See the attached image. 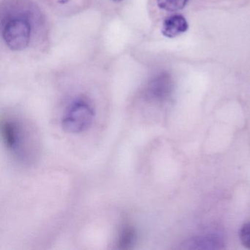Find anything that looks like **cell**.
Returning <instances> with one entry per match:
<instances>
[{
	"label": "cell",
	"instance_id": "cell-5",
	"mask_svg": "<svg viewBox=\"0 0 250 250\" xmlns=\"http://www.w3.org/2000/svg\"><path fill=\"white\" fill-rule=\"evenodd\" d=\"M188 28V22L183 16L174 15L164 21L162 33L165 37L172 39L185 33Z\"/></svg>",
	"mask_w": 250,
	"mask_h": 250
},
{
	"label": "cell",
	"instance_id": "cell-9",
	"mask_svg": "<svg viewBox=\"0 0 250 250\" xmlns=\"http://www.w3.org/2000/svg\"><path fill=\"white\" fill-rule=\"evenodd\" d=\"M134 232L131 228H124L121 232V238H120V242H121V245H128L131 244L134 239Z\"/></svg>",
	"mask_w": 250,
	"mask_h": 250
},
{
	"label": "cell",
	"instance_id": "cell-8",
	"mask_svg": "<svg viewBox=\"0 0 250 250\" xmlns=\"http://www.w3.org/2000/svg\"><path fill=\"white\" fill-rule=\"evenodd\" d=\"M241 244L250 250V222L243 225L239 232Z\"/></svg>",
	"mask_w": 250,
	"mask_h": 250
},
{
	"label": "cell",
	"instance_id": "cell-1",
	"mask_svg": "<svg viewBox=\"0 0 250 250\" xmlns=\"http://www.w3.org/2000/svg\"><path fill=\"white\" fill-rule=\"evenodd\" d=\"M2 134L7 148L20 162H34L39 153V138L27 123L17 118H8L2 122Z\"/></svg>",
	"mask_w": 250,
	"mask_h": 250
},
{
	"label": "cell",
	"instance_id": "cell-10",
	"mask_svg": "<svg viewBox=\"0 0 250 250\" xmlns=\"http://www.w3.org/2000/svg\"><path fill=\"white\" fill-rule=\"evenodd\" d=\"M112 1H114V2H121V1H123V0H112Z\"/></svg>",
	"mask_w": 250,
	"mask_h": 250
},
{
	"label": "cell",
	"instance_id": "cell-4",
	"mask_svg": "<svg viewBox=\"0 0 250 250\" xmlns=\"http://www.w3.org/2000/svg\"><path fill=\"white\" fill-rule=\"evenodd\" d=\"M172 89V79L166 73H162L152 79L147 84L146 98L154 102H162L168 98Z\"/></svg>",
	"mask_w": 250,
	"mask_h": 250
},
{
	"label": "cell",
	"instance_id": "cell-6",
	"mask_svg": "<svg viewBox=\"0 0 250 250\" xmlns=\"http://www.w3.org/2000/svg\"><path fill=\"white\" fill-rule=\"evenodd\" d=\"M159 8L169 12L181 11L187 5L188 0H156Z\"/></svg>",
	"mask_w": 250,
	"mask_h": 250
},
{
	"label": "cell",
	"instance_id": "cell-7",
	"mask_svg": "<svg viewBox=\"0 0 250 250\" xmlns=\"http://www.w3.org/2000/svg\"><path fill=\"white\" fill-rule=\"evenodd\" d=\"M215 244H216V245L219 244L218 238L213 236H206L201 237L200 238H194L188 243V245L190 246L188 249L191 246H194L191 249H205L204 246H206V249H210L209 245L211 246L213 249H217V247H215Z\"/></svg>",
	"mask_w": 250,
	"mask_h": 250
},
{
	"label": "cell",
	"instance_id": "cell-3",
	"mask_svg": "<svg viewBox=\"0 0 250 250\" xmlns=\"http://www.w3.org/2000/svg\"><path fill=\"white\" fill-rule=\"evenodd\" d=\"M32 28L28 20L16 17L7 21L2 28V38L8 48L13 51L27 49L31 39Z\"/></svg>",
	"mask_w": 250,
	"mask_h": 250
},
{
	"label": "cell",
	"instance_id": "cell-2",
	"mask_svg": "<svg viewBox=\"0 0 250 250\" xmlns=\"http://www.w3.org/2000/svg\"><path fill=\"white\" fill-rule=\"evenodd\" d=\"M94 108L91 104L83 99L71 102L62 114L61 125L66 132L73 134L85 132L94 121Z\"/></svg>",
	"mask_w": 250,
	"mask_h": 250
}]
</instances>
